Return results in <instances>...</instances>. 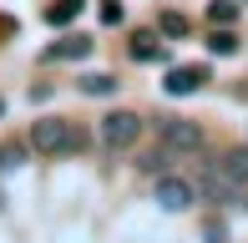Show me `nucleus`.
Wrapping results in <instances>:
<instances>
[{
	"label": "nucleus",
	"mask_w": 248,
	"mask_h": 243,
	"mask_svg": "<svg viewBox=\"0 0 248 243\" xmlns=\"http://www.w3.org/2000/svg\"><path fill=\"white\" fill-rule=\"evenodd\" d=\"M20 162H26V147H16V142H5V147H0V172L20 167Z\"/></svg>",
	"instance_id": "obj_13"
},
{
	"label": "nucleus",
	"mask_w": 248,
	"mask_h": 243,
	"mask_svg": "<svg viewBox=\"0 0 248 243\" xmlns=\"http://www.w3.org/2000/svg\"><path fill=\"white\" fill-rule=\"evenodd\" d=\"M157 137H162L167 152H198L202 147L198 122H183V117H157Z\"/></svg>",
	"instance_id": "obj_2"
},
{
	"label": "nucleus",
	"mask_w": 248,
	"mask_h": 243,
	"mask_svg": "<svg viewBox=\"0 0 248 243\" xmlns=\"http://www.w3.org/2000/svg\"><path fill=\"white\" fill-rule=\"evenodd\" d=\"M86 51H92V41H81V36H66V41H56V46H46V61H81Z\"/></svg>",
	"instance_id": "obj_7"
},
{
	"label": "nucleus",
	"mask_w": 248,
	"mask_h": 243,
	"mask_svg": "<svg viewBox=\"0 0 248 243\" xmlns=\"http://www.w3.org/2000/svg\"><path fill=\"white\" fill-rule=\"evenodd\" d=\"M101 20L117 26V20H122V0H101Z\"/></svg>",
	"instance_id": "obj_16"
},
{
	"label": "nucleus",
	"mask_w": 248,
	"mask_h": 243,
	"mask_svg": "<svg viewBox=\"0 0 248 243\" xmlns=\"http://www.w3.org/2000/svg\"><path fill=\"white\" fill-rule=\"evenodd\" d=\"M208 46H213V56H233V51H238V36H233V30H213Z\"/></svg>",
	"instance_id": "obj_11"
},
{
	"label": "nucleus",
	"mask_w": 248,
	"mask_h": 243,
	"mask_svg": "<svg viewBox=\"0 0 248 243\" xmlns=\"http://www.w3.org/2000/svg\"><path fill=\"white\" fill-rule=\"evenodd\" d=\"M198 197H213V203H233V197H238V182L228 178L223 162H208V167L198 172Z\"/></svg>",
	"instance_id": "obj_4"
},
{
	"label": "nucleus",
	"mask_w": 248,
	"mask_h": 243,
	"mask_svg": "<svg viewBox=\"0 0 248 243\" xmlns=\"http://www.w3.org/2000/svg\"><path fill=\"white\" fill-rule=\"evenodd\" d=\"M81 5H86V0H51V5H46V20H51V26H66V20L81 15Z\"/></svg>",
	"instance_id": "obj_8"
},
{
	"label": "nucleus",
	"mask_w": 248,
	"mask_h": 243,
	"mask_svg": "<svg viewBox=\"0 0 248 243\" xmlns=\"http://www.w3.org/2000/svg\"><path fill=\"white\" fill-rule=\"evenodd\" d=\"M223 167H228L233 182H248V152H228V157H223Z\"/></svg>",
	"instance_id": "obj_12"
},
{
	"label": "nucleus",
	"mask_w": 248,
	"mask_h": 243,
	"mask_svg": "<svg viewBox=\"0 0 248 243\" xmlns=\"http://www.w3.org/2000/svg\"><path fill=\"white\" fill-rule=\"evenodd\" d=\"M193 197H198L193 182H183V178H157V203H162L167 213H183Z\"/></svg>",
	"instance_id": "obj_5"
},
{
	"label": "nucleus",
	"mask_w": 248,
	"mask_h": 243,
	"mask_svg": "<svg viewBox=\"0 0 248 243\" xmlns=\"http://www.w3.org/2000/svg\"><path fill=\"white\" fill-rule=\"evenodd\" d=\"M132 56H137V61H152V56H162V41H157L152 30H142V36H132Z\"/></svg>",
	"instance_id": "obj_9"
},
{
	"label": "nucleus",
	"mask_w": 248,
	"mask_h": 243,
	"mask_svg": "<svg viewBox=\"0 0 248 243\" xmlns=\"http://www.w3.org/2000/svg\"><path fill=\"white\" fill-rule=\"evenodd\" d=\"M233 15H238V5H233V0H213V5H208V20H218V26H228Z\"/></svg>",
	"instance_id": "obj_14"
},
{
	"label": "nucleus",
	"mask_w": 248,
	"mask_h": 243,
	"mask_svg": "<svg viewBox=\"0 0 248 243\" xmlns=\"http://www.w3.org/2000/svg\"><path fill=\"white\" fill-rule=\"evenodd\" d=\"M81 91H86V96H111V91H117V81L101 76V71H92V76H81Z\"/></svg>",
	"instance_id": "obj_10"
},
{
	"label": "nucleus",
	"mask_w": 248,
	"mask_h": 243,
	"mask_svg": "<svg viewBox=\"0 0 248 243\" xmlns=\"http://www.w3.org/2000/svg\"><path fill=\"white\" fill-rule=\"evenodd\" d=\"M202 81H208L202 66H172V71H167V91H172V96H193Z\"/></svg>",
	"instance_id": "obj_6"
},
{
	"label": "nucleus",
	"mask_w": 248,
	"mask_h": 243,
	"mask_svg": "<svg viewBox=\"0 0 248 243\" xmlns=\"http://www.w3.org/2000/svg\"><path fill=\"white\" fill-rule=\"evenodd\" d=\"M31 147H36L41 157H66V152L81 147V132H76L71 122H61V117H46V122L31 127Z\"/></svg>",
	"instance_id": "obj_1"
},
{
	"label": "nucleus",
	"mask_w": 248,
	"mask_h": 243,
	"mask_svg": "<svg viewBox=\"0 0 248 243\" xmlns=\"http://www.w3.org/2000/svg\"><path fill=\"white\" fill-rule=\"evenodd\" d=\"M167 162H172V157H167V152H147V157H142V167H147V172H162Z\"/></svg>",
	"instance_id": "obj_17"
},
{
	"label": "nucleus",
	"mask_w": 248,
	"mask_h": 243,
	"mask_svg": "<svg viewBox=\"0 0 248 243\" xmlns=\"http://www.w3.org/2000/svg\"><path fill=\"white\" fill-rule=\"evenodd\" d=\"M157 26H162V30H167V36H187V20H183V15H177V10H167V15H162V20H157Z\"/></svg>",
	"instance_id": "obj_15"
},
{
	"label": "nucleus",
	"mask_w": 248,
	"mask_h": 243,
	"mask_svg": "<svg viewBox=\"0 0 248 243\" xmlns=\"http://www.w3.org/2000/svg\"><path fill=\"white\" fill-rule=\"evenodd\" d=\"M137 137H142V117H137V112H111V117H101V142H107L111 152H127Z\"/></svg>",
	"instance_id": "obj_3"
}]
</instances>
